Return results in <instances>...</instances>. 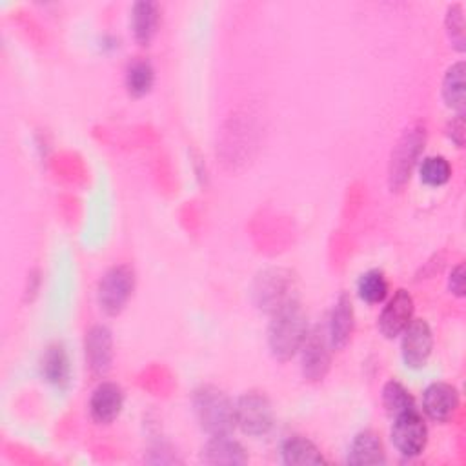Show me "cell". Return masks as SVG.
<instances>
[{
	"label": "cell",
	"mask_w": 466,
	"mask_h": 466,
	"mask_svg": "<svg viewBox=\"0 0 466 466\" xmlns=\"http://www.w3.org/2000/svg\"><path fill=\"white\" fill-rule=\"evenodd\" d=\"M308 335V319L299 300L273 313L268 328V346L279 360L291 359L302 346Z\"/></svg>",
	"instance_id": "1"
},
{
	"label": "cell",
	"mask_w": 466,
	"mask_h": 466,
	"mask_svg": "<svg viewBox=\"0 0 466 466\" xmlns=\"http://www.w3.org/2000/svg\"><path fill=\"white\" fill-rule=\"evenodd\" d=\"M193 411L200 428L211 437L228 435L235 426V406L229 397L215 386H200L193 391Z\"/></svg>",
	"instance_id": "2"
},
{
	"label": "cell",
	"mask_w": 466,
	"mask_h": 466,
	"mask_svg": "<svg viewBox=\"0 0 466 466\" xmlns=\"http://www.w3.org/2000/svg\"><path fill=\"white\" fill-rule=\"evenodd\" d=\"M251 297L258 309L271 315L280 308L295 302V279L291 271L282 268L262 271L253 282Z\"/></svg>",
	"instance_id": "3"
},
{
	"label": "cell",
	"mask_w": 466,
	"mask_h": 466,
	"mask_svg": "<svg viewBox=\"0 0 466 466\" xmlns=\"http://www.w3.org/2000/svg\"><path fill=\"white\" fill-rule=\"evenodd\" d=\"M424 142H426L424 124L417 122L402 131L390 157L388 178H390L391 191H400L406 186V182L410 180L411 169L417 164L419 155L424 147Z\"/></svg>",
	"instance_id": "4"
},
{
	"label": "cell",
	"mask_w": 466,
	"mask_h": 466,
	"mask_svg": "<svg viewBox=\"0 0 466 466\" xmlns=\"http://www.w3.org/2000/svg\"><path fill=\"white\" fill-rule=\"evenodd\" d=\"M135 289V273L129 266L120 264L109 268L98 282L96 299L107 315H118Z\"/></svg>",
	"instance_id": "5"
},
{
	"label": "cell",
	"mask_w": 466,
	"mask_h": 466,
	"mask_svg": "<svg viewBox=\"0 0 466 466\" xmlns=\"http://www.w3.org/2000/svg\"><path fill=\"white\" fill-rule=\"evenodd\" d=\"M235 422L246 435H266L273 426L269 399L260 391H246L235 404Z\"/></svg>",
	"instance_id": "6"
},
{
	"label": "cell",
	"mask_w": 466,
	"mask_h": 466,
	"mask_svg": "<svg viewBox=\"0 0 466 466\" xmlns=\"http://www.w3.org/2000/svg\"><path fill=\"white\" fill-rule=\"evenodd\" d=\"M391 442L404 457H417L428 442V428L417 410L406 411L393 419Z\"/></svg>",
	"instance_id": "7"
},
{
	"label": "cell",
	"mask_w": 466,
	"mask_h": 466,
	"mask_svg": "<svg viewBox=\"0 0 466 466\" xmlns=\"http://www.w3.org/2000/svg\"><path fill=\"white\" fill-rule=\"evenodd\" d=\"M302 375L304 379L317 382L322 380L329 370L331 364V355H329V340L328 333L320 328L315 326L311 331H308L302 346Z\"/></svg>",
	"instance_id": "8"
},
{
	"label": "cell",
	"mask_w": 466,
	"mask_h": 466,
	"mask_svg": "<svg viewBox=\"0 0 466 466\" xmlns=\"http://www.w3.org/2000/svg\"><path fill=\"white\" fill-rule=\"evenodd\" d=\"M400 335V353L404 364L411 370L424 368L433 348V335L430 324L422 319H415L404 328Z\"/></svg>",
	"instance_id": "9"
},
{
	"label": "cell",
	"mask_w": 466,
	"mask_h": 466,
	"mask_svg": "<svg viewBox=\"0 0 466 466\" xmlns=\"http://www.w3.org/2000/svg\"><path fill=\"white\" fill-rule=\"evenodd\" d=\"M413 299L406 289H397L379 317V329L386 339H395L411 322Z\"/></svg>",
	"instance_id": "10"
},
{
	"label": "cell",
	"mask_w": 466,
	"mask_h": 466,
	"mask_svg": "<svg viewBox=\"0 0 466 466\" xmlns=\"http://www.w3.org/2000/svg\"><path fill=\"white\" fill-rule=\"evenodd\" d=\"M459 408V391L446 382H433L422 393V410L435 422L450 420Z\"/></svg>",
	"instance_id": "11"
},
{
	"label": "cell",
	"mask_w": 466,
	"mask_h": 466,
	"mask_svg": "<svg viewBox=\"0 0 466 466\" xmlns=\"http://www.w3.org/2000/svg\"><path fill=\"white\" fill-rule=\"evenodd\" d=\"M86 360L95 375H106L113 362V337L111 331L98 324L86 333L84 340Z\"/></svg>",
	"instance_id": "12"
},
{
	"label": "cell",
	"mask_w": 466,
	"mask_h": 466,
	"mask_svg": "<svg viewBox=\"0 0 466 466\" xmlns=\"http://www.w3.org/2000/svg\"><path fill=\"white\" fill-rule=\"evenodd\" d=\"M124 406V391L115 382H100L89 399L91 419L98 424L113 422Z\"/></svg>",
	"instance_id": "13"
},
{
	"label": "cell",
	"mask_w": 466,
	"mask_h": 466,
	"mask_svg": "<svg viewBox=\"0 0 466 466\" xmlns=\"http://www.w3.org/2000/svg\"><path fill=\"white\" fill-rule=\"evenodd\" d=\"M353 306L351 299L348 293H340L339 299L333 304L331 315H329V324H328V340L329 346L335 350H342L353 333Z\"/></svg>",
	"instance_id": "14"
},
{
	"label": "cell",
	"mask_w": 466,
	"mask_h": 466,
	"mask_svg": "<svg viewBox=\"0 0 466 466\" xmlns=\"http://www.w3.org/2000/svg\"><path fill=\"white\" fill-rule=\"evenodd\" d=\"M200 459L206 464H228V466H237V464L248 462V455H246V450L242 448V444L229 439L228 435L211 437L204 444Z\"/></svg>",
	"instance_id": "15"
},
{
	"label": "cell",
	"mask_w": 466,
	"mask_h": 466,
	"mask_svg": "<svg viewBox=\"0 0 466 466\" xmlns=\"http://www.w3.org/2000/svg\"><path fill=\"white\" fill-rule=\"evenodd\" d=\"M42 377L55 388L62 390L69 384L71 366H69V355L60 342H53L46 348L42 360H40Z\"/></svg>",
	"instance_id": "16"
},
{
	"label": "cell",
	"mask_w": 466,
	"mask_h": 466,
	"mask_svg": "<svg viewBox=\"0 0 466 466\" xmlns=\"http://www.w3.org/2000/svg\"><path fill=\"white\" fill-rule=\"evenodd\" d=\"M384 461V446L375 431L364 430L353 437L348 451L350 464H382Z\"/></svg>",
	"instance_id": "17"
},
{
	"label": "cell",
	"mask_w": 466,
	"mask_h": 466,
	"mask_svg": "<svg viewBox=\"0 0 466 466\" xmlns=\"http://www.w3.org/2000/svg\"><path fill=\"white\" fill-rule=\"evenodd\" d=\"M158 25V4L142 0L133 4L131 9V29L138 44L147 46L157 33Z\"/></svg>",
	"instance_id": "18"
},
{
	"label": "cell",
	"mask_w": 466,
	"mask_h": 466,
	"mask_svg": "<svg viewBox=\"0 0 466 466\" xmlns=\"http://www.w3.org/2000/svg\"><path fill=\"white\" fill-rule=\"evenodd\" d=\"M280 455L284 464H324L326 459L322 457L320 450L306 437H289L282 442Z\"/></svg>",
	"instance_id": "19"
},
{
	"label": "cell",
	"mask_w": 466,
	"mask_h": 466,
	"mask_svg": "<svg viewBox=\"0 0 466 466\" xmlns=\"http://www.w3.org/2000/svg\"><path fill=\"white\" fill-rule=\"evenodd\" d=\"M442 98L448 107L457 111V115L464 113L466 95H464V62L459 60L446 69L442 78Z\"/></svg>",
	"instance_id": "20"
},
{
	"label": "cell",
	"mask_w": 466,
	"mask_h": 466,
	"mask_svg": "<svg viewBox=\"0 0 466 466\" xmlns=\"http://www.w3.org/2000/svg\"><path fill=\"white\" fill-rule=\"evenodd\" d=\"M155 69L147 60H133L126 69V87L133 96H144L151 91Z\"/></svg>",
	"instance_id": "21"
},
{
	"label": "cell",
	"mask_w": 466,
	"mask_h": 466,
	"mask_svg": "<svg viewBox=\"0 0 466 466\" xmlns=\"http://www.w3.org/2000/svg\"><path fill=\"white\" fill-rule=\"evenodd\" d=\"M382 406L390 417L402 415L406 411L417 410L415 400L410 391L397 380H388L382 388Z\"/></svg>",
	"instance_id": "22"
},
{
	"label": "cell",
	"mask_w": 466,
	"mask_h": 466,
	"mask_svg": "<svg viewBox=\"0 0 466 466\" xmlns=\"http://www.w3.org/2000/svg\"><path fill=\"white\" fill-rule=\"evenodd\" d=\"M357 291H359V297L368 304L382 302L388 295V282L384 273L380 269H370L362 273L357 282Z\"/></svg>",
	"instance_id": "23"
},
{
	"label": "cell",
	"mask_w": 466,
	"mask_h": 466,
	"mask_svg": "<svg viewBox=\"0 0 466 466\" xmlns=\"http://www.w3.org/2000/svg\"><path fill=\"white\" fill-rule=\"evenodd\" d=\"M419 175H420V180L424 184L439 187V186H444L450 180L451 166L444 157H439V155L437 157H426L420 162Z\"/></svg>",
	"instance_id": "24"
},
{
	"label": "cell",
	"mask_w": 466,
	"mask_h": 466,
	"mask_svg": "<svg viewBox=\"0 0 466 466\" xmlns=\"http://www.w3.org/2000/svg\"><path fill=\"white\" fill-rule=\"evenodd\" d=\"M446 31H448V36L451 40V46L457 51H464L466 38H464V16H462V5L461 4H453V5L448 7V11H446Z\"/></svg>",
	"instance_id": "25"
},
{
	"label": "cell",
	"mask_w": 466,
	"mask_h": 466,
	"mask_svg": "<svg viewBox=\"0 0 466 466\" xmlns=\"http://www.w3.org/2000/svg\"><path fill=\"white\" fill-rule=\"evenodd\" d=\"M448 288H450V293H453L455 297H464V266L462 264L451 269L448 279Z\"/></svg>",
	"instance_id": "26"
},
{
	"label": "cell",
	"mask_w": 466,
	"mask_h": 466,
	"mask_svg": "<svg viewBox=\"0 0 466 466\" xmlns=\"http://www.w3.org/2000/svg\"><path fill=\"white\" fill-rule=\"evenodd\" d=\"M448 137L451 138V142H455L457 147H462V144H464V116L462 115H455V118H451V122L448 124Z\"/></svg>",
	"instance_id": "27"
}]
</instances>
